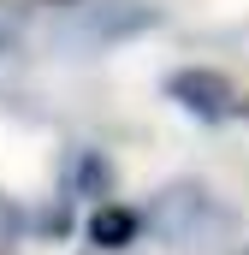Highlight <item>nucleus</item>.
Returning a JSON list of instances; mask_svg holds the SVG:
<instances>
[{
	"instance_id": "f257e3e1",
	"label": "nucleus",
	"mask_w": 249,
	"mask_h": 255,
	"mask_svg": "<svg viewBox=\"0 0 249 255\" xmlns=\"http://www.w3.org/2000/svg\"><path fill=\"white\" fill-rule=\"evenodd\" d=\"M208 196L196 190V184H172L166 196H154V226L166 232V238H178V244H190V238H202L208 232Z\"/></svg>"
},
{
	"instance_id": "f03ea898",
	"label": "nucleus",
	"mask_w": 249,
	"mask_h": 255,
	"mask_svg": "<svg viewBox=\"0 0 249 255\" xmlns=\"http://www.w3.org/2000/svg\"><path fill=\"white\" fill-rule=\"evenodd\" d=\"M166 95L184 101L190 113H202V119H226V113H232V83H226L220 71H178V77L166 83Z\"/></svg>"
},
{
	"instance_id": "7ed1b4c3",
	"label": "nucleus",
	"mask_w": 249,
	"mask_h": 255,
	"mask_svg": "<svg viewBox=\"0 0 249 255\" xmlns=\"http://www.w3.org/2000/svg\"><path fill=\"white\" fill-rule=\"evenodd\" d=\"M142 24H154V12L148 6H130V12H95V24L83 30V42H119V36H130V30H142Z\"/></svg>"
},
{
	"instance_id": "20e7f679",
	"label": "nucleus",
	"mask_w": 249,
	"mask_h": 255,
	"mask_svg": "<svg viewBox=\"0 0 249 255\" xmlns=\"http://www.w3.org/2000/svg\"><path fill=\"white\" fill-rule=\"evenodd\" d=\"M89 238H95L101 250H124V244L136 238V214H124V208H101V214L89 220Z\"/></svg>"
},
{
	"instance_id": "39448f33",
	"label": "nucleus",
	"mask_w": 249,
	"mask_h": 255,
	"mask_svg": "<svg viewBox=\"0 0 249 255\" xmlns=\"http://www.w3.org/2000/svg\"><path fill=\"white\" fill-rule=\"evenodd\" d=\"M12 36H18V18H12V6H6V0H0V48H6V42H12Z\"/></svg>"
},
{
	"instance_id": "423d86ee",
	"label": "nucleus",
	"mask_w": 249,
	"mask_h": 255,
	"mask_svg": "<svg viewBox=\"0 0 249 255\" xmlns=\"http://www.w3.org/2000/svg\"><path fill=\"white\" fill-rule=\"evenodd\" d=\"M65 6H77V0H65Z\"/></svg>"
}]
</instances>
